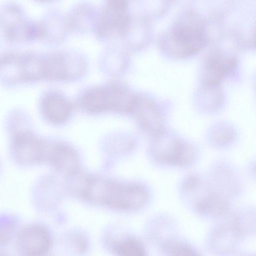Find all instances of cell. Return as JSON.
I'll return each instance as SVG.
<instances>
[{
  "label": "cell",
  "mask_w": 256,
  "mask_h": 256,
  "mask_svg": "<svg viewBox=\"0 0 256 256\" xmlns=\"http://www.w3.org/2000/svg\"><path fill=\"white\" fill-rule=\"evenodd\" d=\"M42 110L44 116L54 124H62L66 122L72 112L70 102L62 96L50 94L43 98Z\"/></svg>",
  "instance_id": "e0dca14e"
},
{
  "label": "cell",
  "mask_w": 256,
  "mask_h": 256,
  "mask_svg": "<svg viewBox=\"0 0 256 256\" xmlns=\"http://www.w3.org/2000/svg\"><path fill=\"white\" fill-rule=\"evenodd\" d=\"M158 252L160 255L166 256L202 255L200 250L182 235L163 246Z\"/></svg>",
  "instance_id": "d6986e66"
},
{
  "label": "cell",
  "mask_w": 256,
  "mask_h": 256,
  "mask_svg": "<svg viewBox=\"0 0 256 256\" xmlns=\"http://www.w3.org/2000/svg\"><path fill=\"white\" fill-rule=\"evenodd\" d=\"M40 0V1H48V0Z\"/></svg>",
  "instance_id": "603a6c76"
},
{
  "label": "cell",
  "mask_w": 256,
  "mask_h": 256,
  "mask_svg": "<svg viewBox=\"0 0 256 256\" xmlns=\"http://www.w3.org/2000/svg\"><path fill=\"white\" fill-rule=\"evenodd\" d=\"M20 242L27 255L38 256L46 252L50 246L52 238L44 227L34 225L26 228L20 234Z\"/></svg>",
  "instance_id": "9a60e30c"
},
{
  "label": "cell",
  "mask_w": 256,
  "mask_h": 256,
  "mask_svg": "<svg viewBox=\"0 0 256 256\" xmlns=\"http://www.w3.org/2000/svg\"><path fill=\"white\" fill-rule=\"evenodd\" d=\"M44 158L54 168L68 176L78 170V153L66 144L57 143L45 146Z\"/></svg>",
  "instance_id": "7c38bea8"
},
{
  "label": "cell",
  "mask_w": 256,
  "mask_h": 256,
  "mask_svg": "<svg viewBox=\"0 0 256 256\" xmlns=\"http://www.w3.org/2000/svg\"><path fill=\"white\" fill-rule=\"evenodd\" d=\"M206 40L198 26L183 24L176 28L164 42V50L175 58H184L195 54L204 46Z\"/></svg>",
  "instance_id": "8992f818"
},
{
  "label": "cell",
  "mask_w": 256,
  "mask_h": 256,
  "mask_svg": "<svg viewBox=\"0 0 256 256\" xmlns=\"http://www.w3.org/2000/svg\"><path fill=\"white\" fill-rule=\"evenodd\" d=\"M152 136L148 154L156 167L162 170L184 169L198 163L200 152L194 143L165 130Z\"/></svg>",
  "instance_id": "3957f363"
},
{
  "label": "cell",
  "mask_w": 256,
  "mask_h": 256,
  "mask_svg": "<svg viewBox=\"0 0 256 256\" xmlns=\"http://www.w3.org/2000/svg\"><path fill=\"white\" fill-rule=\"evenodd\" d=\"M128 20L126 2L124 0H109L100 20V32L106 36L120 34L126 28Z\"/></svg>",
  "instance_id": "9c48e42d"
},
{
  "label": "cell",
  "mask_w": 256,
  "mask_h": 256,
  "mask_svg": "<svg viewBox=\"0 0 256 256\" xmlns=\"http://www.w3.org/2000/svg\"><path fill=\"white\" fill-rule=\"evenodd\" d=\"M104 110L119 112H132L137 96L128 89L118 84L102 87Z\"/></svg>",
  "instance_id": "5bb4252c"
},
{
  "label": "cell",
  "mask_w": 256,
  "mask_h": 256,
  "mask_svg": "<svg viewBox=\"0 0 256 256\" xmlns=\"http://www.w3.org/2000/svg\"><path fill=\"white\" fill-rule=\"evenodd\" d=\"M206 174L216 188L232 202L244 195L246 187L244 177L239 169L227 160L212 162Z\"/></svg>",
  "instance_id": "277c9868"
},
{
  "label": "cell",
  "mask_w": 256,
  "mask_h": 256,
  "mask_svg": "<svg viewBox=\"0 0 256 256\" xmlns=\"http://www.w3.org/2000/svg\"><path fill=\"white\" fill-rule=\"evenodd\" d=\"M222 130H218L212 132L209 136L210 144L218 149H226L233 145L236 140V134L228 127H222Z\"/></svg>",
  "instance_id": "7402d4cb"
},
{
  "label": "cell",
  "mask_w": 256,
  "mask_h": 256,
  "mask_svg": "<svg viewBox=\"0 0 256 256\" xmlns=\"http://www.w3.org/2000/svg\"><path fill=\"white\" fill-rule=\"evenodd\" d=\"M177 191L184 206L202 220L212 222L220 220L234 208V202L218 190L206 174H185L178 184Z\"/></svg>",
  "instance_id": "7a4b0ae2"
},
{
  "label": "cell",
  "mask_w": 256,
  "mask_h": 256,
  "mask_svg": "<svg viewBox=\"0 0 256 256\" xmlns=\"http://www.w3.org/2000/svg\"><path fill=\"white\" fill-rule=\"evenodd\" d=\"M237 66L235 58L214 54L208 57L202 68V85L220 86L222 80L230 74Z\"/></svg>",
  "instance_id": "8fae6325"
},
{
  "label": "cell",
  "mask_w": 256,
  "mask_h": 256,
  "mask_svg": "<svg viewBox=\"0 0 256 256\" xmlns=\"http://www.w3.org/2000/svg\"><path fill=\"white\" fill-rule=\"evenodd\" d=\"M132 112L142 128L152 136L164 130L162 114L152 100L137 96Z\"/></svg>",
  "instance_id": "30bf717a"
},
{
  "label": "cell",
  "mask_w": 256,
  "mask_h": 256,
  "mask_svg": "<svg viewBox=\"0 0 256 256\" xmlns=\"http://www.w3.org/2000/svg\"><path fill=\"white\" fill-rule=\"evenodd\" d=\"M44 78L50 80H70L84 74L86 64L80 58L68 54H54L44 60Z\"/></svg>",
  "instance_id": "52a82bcc"
},
{
  "label": "cell",
  "mask_w": 256,
  "mask_h": 256,
  "mask_svg": "<svg viewBox=\"0 0 256 256\" xmlns=\"http://www.w3.org/2000/svg\"><path fill=\"white\" fill-rule=\"evenodd\" d=\"M44 147L36 137L28 132L17 134L12 143V152L16 158L26 164L44 159Z\"/></svg>",
  "instance_id": "4fadbf2b"
},
{
  "label": "cell",
  "mask_w": 256,
  "mask_h": 256,
  "mask_svg": "<svg viewBox=\"0 0 256 256\" xmlns=\"http://www.w3.org/2000/svg\"><path fill=\"white\" fill-rule=\"evenodd\" d=\"M21 78L34 80L44 76V60L34 54L20 56Z\"/></svg>",
  "instance_id": "ffe728a7"
},
{
  "label": "cell",
  "mask_w": 256,
  "mask_h": 256,
  "mask_svg": "<svg viewBox=\"0 0 256 256\" xmlns=\"http://www.w3.org/2000/svg\"><path fill=\"white\" fill-rule=\"evenodd\" d=\"M228 218L234 229L245 241L256 234V210L252 206L234 208Z\"/></svg>",
  "instance_id": "2e32d148"
},
{
  "label": "cell",
  "mask_w": 256,
  "mask_h": 256,
  "mask_svg": "<svg viewBox=\"0 0 256 256\" xmlns=\"http://www.w3.org/2000/svg\"><path fill=\"white\" fill-rule=\"evenodd\" d=\"M228 214L213 222L206 232L204 246L212 255L234 256L241 252L244 240L234 228Z\"/></svg>",
  "instance_id": "5b68a950"
},
{
  "label": "cell",
  "mask_w": 256,
  "mask_h": 256,
  "mask_svg": "<svg viewBox=\"0 0 256 256\" xmlns=\"http://www.w3.org/2000/svg\"><path fill=\"white\" fill-rule=\"evenodd\" d=\"M76 196L88 201L122 211L146 208L152 200V192L142 182H118L84 174Z\"/></svg>",
  "instance_id": "6da1fadb"
},
{
  "label": "cell",
  "mask_w": 256,
  "mask_h": 256,
  "mask_svg": "<svg viewBox=\"0 0 256 256\" xmlns=\"http://www.w3.org/2000/svg\"><path fill=\"white\" fill-rule=\"evenodd\" d=\"M112 250L114 253L120 256H144L147 250L144 244L134 238H126L115 243Z\"/></svg>",
  "instance_id": "44dd1931"
},
{
  "label": "cell",
  "mask_w": 256,
  "mask_h": 256,
  "mask_svg": "<svg viewBox=\"0 0 256 256\" xmlns=\"http://www.w3.org/2000/svg\"><path fill=\"white\" fill-rule=\"evenodd\" d=\"M147 232L150 241L157 251L182 236L178 221L166 212L158 213L152 218L148 224Z\"/></svg>",
  "instance_id": "ba28073f"
},
{
  "label": "cell",
  "mask_w": 256,
  "mask_h": 256,
  "mask_svg": "<svg viewBox=\"0 0 256 256\" xmlns=\"http://www.w3.org/2000/svg\"><path fill=\"white\" fill-rule=\"evenodd\" d=\"M26 20L22 10L14 4L0 7V28L7 38Z\"/></svg>",
  "instance_id": "ac0fdd59"
}]
</instances>
